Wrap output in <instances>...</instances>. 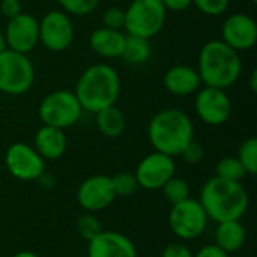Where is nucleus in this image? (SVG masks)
I'll list each match as a JSON object with an SVG mask.
<instances>
[{
  "mask_svg": "<svg viewBox=\"0 0 257 257\" xmlns=\"http://www.w3.org/2000/svg\"><path fill=\"white\" fill-rule=\"evenodd\" d=\"M208 220L209 218L200 202L191 197L185 199L181 203L172 205L169 214L170 230L182 241H191L199 238L205 232Z\"/></svg>",
  "mask_w": 257,
  "mask_h": 257,
  "instance_id": "nucleus-8",
  "label": "nucleus"
},
{
  "mask_svg": "<svg viewBox=\"0 0 257 257\" xmlns=\"http://www.w3.org/2000/svg\"><path fill=\"white\" fill-rule=\"evenodd\" d=\"M163 194L166 197V200L170 205H176L184 202L185 199L190 197V185L185 179L178 178V176H172L164 185H163Z\"/></svg>",
  "mask_w": 257,
  "mask_h": 257,
  "instance_id": "nucleus-24",
  "label": "nucleus"
},
{
  "mask_svg": "<svg viewBox=\"0 0 257 257\" xmlns=\"http://www.w3.org/2000/svg\"><path fill=\"white\" fill-rule=\"evenodd\" d=\"M221 36V41L238 53L251 50L257 41L256 20L242 12L232 14L223 23Z\"/></svg>",
  "mask_w": 257,
  "mask_h": 257,
  "instance_id": "nucleus-15",
  "label": "nucleus"
},
{
  "mask_svg": "<svg viewBox=\"0 0 257 257\" xmlns=\"http://www.w3.org/2000/svg\"><path fill=\"white\" fill-rule=\"evenodd\" d=\"M35 81V68L27 54L5 48L0 53V92L6 95H23Z\"/></svg>",
  "mask_w": 257,
  "mask_h": 257,
  "instance_id": "nucleus-6",
  "label": "nucleus"
},
{
  "mask_svg": "<svg viewBox=\"0 0 257 257\" xmlns=\"http://www.w3.org/2000/svg\"><path fill=\"white\" fill-rule=\"evenodd\" d=\"M164 86L167 92L175 96H188L200 89L202 80L197 69H194L193 66L175 65L166 71Z\"/></svg>",
  "mask_w": 257,
  "mask_h": 257,
  "instance_id": "nucleus-17",
  "label": "nucleus"
},
{
  "mask_svg": "<svg viewBox=\"0 0 257 257\" xmlns=\"http://www.w3.org/2000/svg\"><path fill=\"white\" fill-rule=\"evenodd\" d=\"M0 11L5 17L14 18L21 12V3H20V0H2Z\"/></svg>",
  "mask_w": 257,
  "mask_h": 257,
  "instance_id": "nucleus-33",
  "label": "nucleus"
},
{
  "mask_svg": "<svg viewBox=\"0 0 257 257\" xmlns=\"http://www.w3.org/2000/svg\"><path fill=\"white\" fill-rule=\"evenodd\" d=\"M116 199L111 178L107 175H93L81 182L77 190V202L87 212H98L108 208Z\"/></svg>",
  "mask_w": 257,
  "mask_h": 257,
  "instance_id": "nucleus-14",
  "label": "nucleus"
},
{
  "mask_svg": "<svg viewBox=\"0 0 257 257\" xmlns=\"http://www.w3.org/2000/svg\"><path fill=\"white\" fill-rule=\"evenodd\" d=\"M102 23H104V27L120 30L125 24V11L117 6L105 9L102 14Z\"/></svg>",
  "mask_w": 257,
  "mask_h": 257,
  "instance_id": "nucleus-30",
  "label": "nucleus"
},
{
  "mask_svg": "<svg viewBox=\"0 0 257 257\" xmlns=\"http://www.w3.org/2000/svg\"><path fill=\"white\" fill-rule=\"evenodd\" d=\"M12 257H39V256H38V254H35V253H32V251H20V253L14 254Z\"/></svg>",
  "mask_w": 257,
  "mask_h": 257,
  "instance_id": "nucleus-37",
  "label": "nucleus"
},
{
  "mask_svg": "<svg viewBox=\"0 0 257 257\" xmlns=\"http://www.w3.org/2000/svg\"><path fill=\"white\" fill-rule=\"evenodd\" d=\"M167 11L161 0H131L125 9L126 35L151 39L161 32Z\"/></svg>",
  "mask_w": 257,
  "mask_h": 257,
  "instance_id": "nucleus-5",
  "label": "nucleus"
},
{
  "mask_svg": "<svg viewBox=\"0 0 257 257\" xmlns=\"http://www.w3.org/2000/svg\"><path fill=\"white\" fill-rule=\"evenodd\" d=\"M57 3L68 12L72 15H87L90 12H93L99 3V0H57Z\"/></svg>",
  "mask_w": 257,
  "mask_h": 257,
  "instance_id": "nucleus-27",
  "label": "nucleus"
},
{
  "mask_svg": "<svg viewBox=\"0 0 257 257\" xmlns=\"http://www.w3.org/2000/svg\"><path fill=\"white\" fill-rule=\"evenodd\" d=\"M250 2H251V3H257V0H250Z\"/></svg>",
  "mask_w": 257,
  "mask_h": 257,
  "instance_id": "nucleus-39",
  "label": "nucleus"
},
{
  "mask_svg": "<svg viewBox=\"0 0 257 257\" xmlns=\"http://www.w3.org/2000/svg\"><path fill=\"white\" fill-rule=\"evenodd\" d=\"M193 257H229V253H226L215 244H209L202 247L196 254H193Z\"/></svg>",
  "mask_w": 257,
  "mask_h": 257,
  "instance_id": "nucleus-34",
  "label": "nucleus"
},
{
  "mask_svg": "<svg viewBox=\"0 0 257 257\" xmlns=\"http://www.w3.org/2000/svg\"><path fill=\"white\" fill-rule=\"evenodd\" d=\"M151 42L146 38L125 35V45L122 51V59L130 65H143L151 57Z\"/></svg>",
  "mask_w": 257,
  "mask_h": 257,
  "instance_id": "nucleus-22",
  "label": "nucleus"
},
{
  "mask_svg": "<svg viewBox=\"0 0 257 257\" xmlns=\"http://www.w3.org/2000/svg\"><path fill=\"white\" fill-rule=\"evenodd\" d=\"M5 48H6V44H5V36H3V33L0 32V53H2Z\"/></svg>",
  "mask_w": 257,
  "mask_h": 257,
  "instance_id": "nucleus-38",
  "label": "nucleus"
},
{
  "mask_svg": "<svg viewBox=\"0 0 257 257\" xmlns=\"http://www.w3.org/2000/svg\"><path fill=\"white\" fill-rule=\"evenodd\" d=\"M74 93L83 111L95 114L116 104L120 93V77L107 63L92 65L80 75Z\"/></svg>",
  "mask_w": 257,
  "mask_h": 257,
  "instance_id": "nucleus-2",
  "label": "nucleus"
},
{
  "mask_svg": "<svg viewBox=\"0 0 257 257\" xmlns=\"http://www.w3.org/2000/svg\"><path fill=\"white\" fill-rule=\"evenodd\" d=\"M83 108L74 92L56 90L48 93L39 104V117L44 125L66 130L78 122Z\"/></svg>",
  "mask_w": 257,
  "mask_h": 257,
  "instance_id": "nucleus-7",
  "label": "nucleus"
},
{
  "mask_svg": "<svg viewBox=\"0 0 257 257\" xmlns=\"http://www.w3.org/2000/svg\"><path fill=\"white\" fill-rule=\"evenodd\" d=\"M95 116L96 128L102 136L108 139H116L123 134L126 128V119L125 114L116 105L102 108L101 111L95 113Z\"/></svg>",
  "mask_w": 257,
  "mask_h": 257,
  "instance_id": "nucleus-21",
  "label": "nucleus"
},
{
  "mask_svg": "<svg viewBox=\"0 0 257 257\" xmlns=\"http://www.w3.org/2000/svg\"><path fill=\"white\" fill-rule=\"evenodd\" d=\"M245 239L247 232L239 220L218 223L215 229V245H218L226 253H235L241 250L245 244Z\"/></svg>",
  "mask_w": 257,
  "mask_h": 257,
  "instance_id": "nucleus-20",
  "label": "nucleus"
},
{
  "mask_svg": "<svg viewBox=\"0 0 257 257\" xmlns=\"http://www.w3.org/2000/svg\"><path fill=\"white\" fill-rule=\"evenodd\" d=\"M175 161L173 157H169L161 152H152L146 155L136 169V179L140 188L148 191L161 190L163 185L175 176Z\"/></svg>",
  "mask_w": 257,
  "mask_h": 257,
  "instance_id": "nucleus-11",
  "label": "nucleus"
},
{
  "mask_svg": "<svg viewBox=\"0 0 257 257\" xmlns=\"http://www.w3.org/2000/svg\"><path fill=\"white\" fill-rule=\"evenodd\" d=\"M6 48L27 54L39 42V21L26 12H20L17 17L9 18L5 32Z\"/></svg>",
  "mask_w": 257,
  "mask_h": 257,
  "instance_id": "nucleus-13",
  "label": "nucleus"
},
{
  "mask_svg": "<svg viewBox=\"0 0 257 257\" xmlns=\"http://www.w3.org/2000/svg\"><path fill=\"white\" fill-rule=\"evenodd\" d=\"M230 0H193V5L205 15L218 17L229 8Z\"/></svg>",
  "mask_w": 257,
  "mask_h": 257,
  "instance_id": "nucleus-29",
  "label": "nucleus"
},
{
  "mask_svg": "<svg viewBox=\"0 0 257 257\" xmlns=\"http://www.w3.org/2000/svg\"><path fill=\"white\" fill-rule=\"evenodd\" d=\"M111 184H113V190L116 193V196H131L136 193V190L139 188L136 175L131 172H120L116 173L111 178Z\"/></svg>",
  "mask_w": 257,
  "mask_h": 257,
  "instance_id": "nucleus-26",
  "label": "nucleus"
},
{
  "mask_svg": "<svg viewBox=\"0 0 257 257\" xmlns=\"http://www.w3.org/2000/svg\"><path fill=\"white\" fill-rule=\"evenodd\" d=\"M35 151L44 160H59L66 151V136L63 130L42 125L35 134Z\"/></svg>",
  "mask_w": 257,
  "mask_h": 257,
  "instance_id": "nucleus-19",
  "label": "nucleus"
},
{
  "mask_svg": "<svg viewBox=\"0 0 257 257\" xmlns=\"http://www.w3.org/2000/svg\"><path fill=\"white\" fill-rule=\"evenodd\" d=\"M245 175H247V172L236 157L221 158L215 166V176L226 179V181L241 182Z\"/></svg>",
  "mask_w": 257,
  "mask_h": 257,
  "instance_id": "nucleus-23",
  "label": "nucleus"
},
{
  "mask_svg": "<svg viewBox=\"0 0 257 257\" xmlns=\"http://www.w3.org/2000/svg\"><path fill=\"white\" fill-rule=\"evenodd\" d=\"M193 120L179 108L158 111L148 126V137L152 148L169 157H179L182 149L193 140Z\"/></svg>",
  "mask_w": 257,
  "mask_h": 257,
  "instance_id": "nucleus-4",
  "label": "nucleus"
},
{
  "mask_svg": "<svg viewBox=\"0 0 257 257\" xmlns=\"http://www.w3.org/2000/svg\"><path fill=\"white\" fill-rule=\"evenodd\" d=\"M89 45L93 50V53H96L101 57H120L125 45V33L102 26L92 32L89 38Z\"/></svg>",
  "mask_w": 257,
  "mask_h": 257,
  "instance_id": "nucleus-18",
  "label": "nucleus"
},
{
  "mask_svg": "<svg viewBox=\"0 0 257 257\" xmlns=\"http://www.w3.org/2000/svg\"><path fill=\"white\" fill-rule=\"evenodd\" d=\"M166 11H173V12H181L188 9L193 5V0H161Z\"/></svg>",
  "mask_w": 257,
  "mask_h": 257,
  "instance_id": "nucleus-35",
  "label": "nucleus"
},
{
  "mask_svg": "<svg viewBox=\"0 0 257 257\" xmlns=\"http://www.w3.org/2000/svg\"><path fill=\"white\" fill-rule=\"evenodd\" d=\"M196 113L202 122L211 126L223 125L232 113V101L224 89L205 86L199 89L196 96Z\"/></svg>",
  "mask_w": 257,
  "mask_h": 257,
  "instance_id": "nucleus-12",
  "label": "nucleus"
},
{
  "mask_svg": "<svg viewBox=\"0 0 257 257\" xmlns=\"http://www.w3.org/2000/svg\"><path fill=\"white\" fill-rule=\"evenodd\" d=\"M77 230L81 235V238L89 242V241H92L102 230V227H101V223L93 215L84 214L77 221Z\"/></svg>",
  "mask_w": 257,
  "mask_h": 257,
  "instance_id": "nucleus-28",
  "label": "nucleus"
},
{
  "mask_svg": "<svg viewBox=\"0 0 257 257\" xmlns=\"http://www.w3.org/2000/svg\"><path fill=\"white\" fill-rule=\"evenodd\" d=\"M87 257H137V248L128 236L119 232L101 230L89 241Z\"/></svg>",
  "mask_w": 257,
  "mask_h": 257,
  "instance_id": "nucleus-16",
  "label": "nucleus"
},
{
  "mask_svg": "<svg viewBox=\"0 0 257 257\" xmlns=\"http://www.w3.org/2000/svg\"><path fill=\"white\" fill-rule=\"evenodd\" d=\"M74 41V26L63 11L47 12L39 23V42L53 53L65 51Z\"/></svg>",
  "mask_w": 257,
  "mask_h": 257,
  "instance_id": "nucleus-10",
  "label": "nucleus"
},
{
  "mask_svg": "<svg viewBox=\"0 0 257 257\" xmlns=\"http://www.w3.org/2000/svg\"><path fill=\"white\" fill-rule=\"evenodd\" d=\"M179 157L187 163V164H191V166H196V164H200L203 157H205V152H203V148L200 143L194 142V139L182 149V152L179 154Z\"/></svg>",
  "mask_w": 257,
  "mask_h": 257,
  "instance_id": "nucleus-31",
  "label": "nucleus"
},
{
  "mask_svg": "<svg viewBox=\"0 0 257 257\" xmlns=\"http://www.w3.org/2000/svg\"><path fill=\"white\" fill-rule=\"evenodd\" d=\"M239 163L242 164V167L245 169L247 175L254 176L257 173V139L256 137H250L247 140H244L239 146L238 151V157Z\"/></svg>",
  "mask_w": 257,
  "mask_h": 257,
  "instance_id": "nucleus-25",
  "label": "nucleus"
},
{
  "mask_svg": "<svg viewBox=\"0 0 257 257\" xmlns=\"http://www.w3.org/2000/svg\"><path fill=\"white\" fill-rule=\"evenodd\" d=\"M161 257H193V253L187 245L179 244V242H173V244H169L163 250Z\"/></svg>",
  "mask_w": 257,
  "mask_h": 257,
  "instance_id": "nucleus-32",
  "label": "nucleus"
},
{
  "mask_svg": "<svg viewBox=\"0 0 257 257\" xmlns=\"http://www.w3.org/2000/svg\"><path fill=\"white\" fill-rule=\"evenodd\" d=\"M250 86H251V90L256 93L257 92V71L254 69L253 72H251V80H250Z\"/></svg>",
  "mask_w": 257,
  "mask_h": 257,
  "instance_id": "nucleus-36",
  "label": "nucleus"
},
{
  "mask_svg": "<svg viewBox=\"0 0 257 257\" xmlns=\"http://www.w3.org/2000/svg\"><path fill=\"white\" fill-rule=\"evenodd\" d=\"M241 71L242 63L238 51L221 39H212L202 47L197 69L202 84L226 90L238 81Z\"/></svg>",
  "mask_w": 257,
  "mask_h": 257,
  "instance_id": "nucleus-3",
  "label": "nucleus"
},
{
  "mask_svg": "<svg viewBox=\"0 0 257 257\" xmlns=\"http://www.w3.org/2000/svg\"><path fill=\"white\" fill-rule=\"evenodd\" d=\"M8 172L18 181H36L44 175L45 160L26 143H14L5 154Z\"/></svg>",
  "mask_w": 257,
  "mask_h": 257,
  "instance_id": "nucleus-9",
  "label": "nucleus"
},
{
  "mask_svg": "<svg viewBox=\"0 0 257 257\" xmlns=\"http://www.w3.org/2000/svg\"><path fill=\"white\" fill-rule=\"evenodd\" d=\"M209 220L215 223L241 220L250 205V197L241 182L214 176L205 182L199 199Z\"/></svg>",
  "mask_w": 257,
  "mask_h": 257,
  "instance_id": "nucleus-1",
  "label": "nucleus"
}]
</instances>
